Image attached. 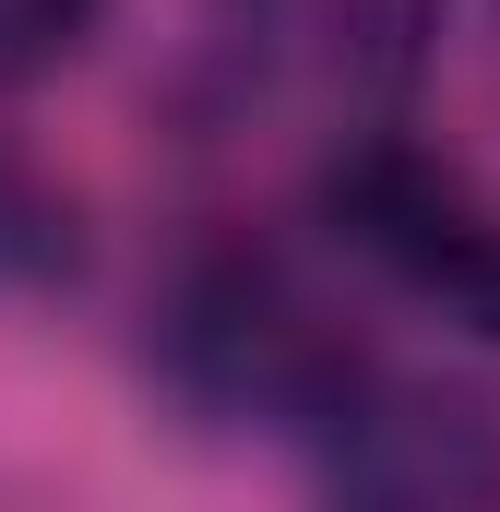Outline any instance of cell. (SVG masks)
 I'll use <instances>...</instances> for the list:
<instances>
[{
    "mask_svg": "<svg viewBox=\"0 0 500 512\" xmlns=\"http://www.w3.org/2000/svg\"><path fill=\"white\" fill-rule=\"evenodd\" d=\"M72 274H84V203L24 143H0V286H72Z\"/></svg>",
    "mask_w": 500,
    "mask_h": 512,
    "instance_id": "5b68a950",
    "label": "cell"
},
{
    "mask_svg": "<svg viewBox=\"0 0 500 512\" xmlns=\"http://www.w3.org/2000/svg\"><path fill=\"white\" fill-rule=\"evenodd\" d=\"M441 24H453V0H203L215 72L250 108L322 131V143L405 120V96L441 60Z\"/></svg>",
    "mask_w": 500,
    "mask_h": 512,
    "instance_id": "7a4b0ae2",
    "label": "cell"
},
{
    "mask_svg": "<svg viewBox=\"0 0 500 512\" xmlns=\"http://www.w3.org/2000/svg\"><path fill=\"white\" fill-rule=\"evenodd\" d=\"M108 12H120V0H0V96L60 84V72L108 36Z\"/></svg>",
    "mask_w": 500,
    "mask_h": 512,
    "instance_id": "8992f818",
    "label": "cell"
},
{
    "mask_svg": "<svg viewBox=\"0 0 500 512\" xmlns=\"http://www.w3.org/2000/svg\"><path fill=\"white\" fill-rule=\"evenodd\" d=\"M322 227H334L346 262H370L405 310H429V322L500 346V191L477 167L405 143V120L358 131L322 167Z\"/></svg>",
    "mask_w": 500,
    "mask_h": 512,
    "instance_id": "3957f363",
    "label": "cell"
},
{
    "mask_svg": "<svg viewBox=\"0 0 500 512\" xmlns=\"http://www.w3.org/2000/svg\"><path fill=\"white\" fill-rule=\"evenodd\" d=\"M310 477L334 501H381V512H489L500 501V393L405 370V358L370 346V370L310 429Z\"/></svg>",
    "mask_w": 500,
    "mask_h": 512,
    "instance_id": "277c9868",
    "label": "cell"
},
{
    "mask_svg": "<svg viewBox=\"0 0 500 512\" xmlns=\"http://www.w3.org/2000/svg\"><path fill=\"white\" fill-rule=\"evenodd\" d=\"M155 370L191 417L262 429L286 453H310V429L334 417V393L370 370V334L262 239H215L167 274L155 298Z\"/></svg>",
    "mask_w": 500,
    "mask_h": 512,
    "instance_id": "6da1fadb",
    "label": "cell"
}]
</instances>
